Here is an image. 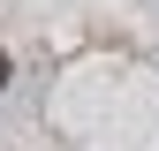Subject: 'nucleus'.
<instances>
[{
    "label": "nucleus",
    "mask_w": 159,
    "mask_h": 151,
    "mask_svg": "<svg viewBox=\"0 0 159 151\" xmlns=\"http://www.w3.org/2000/svg\"><path fill=\"white\" fill-rule=\"evenodd\" d=\"M0 83H8V53H0Z\"/></svg>",
    "instance_id": "f257e3e1"
}]
</instances>
